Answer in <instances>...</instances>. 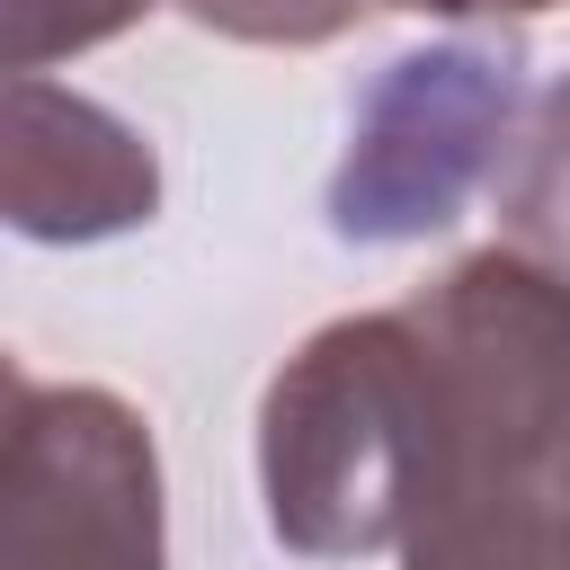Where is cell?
<instances>
[{
    "instance_id": "277c9868",
    "label": "cell",
    "mask_w": 570,
    "mask_h": 570,
    "mask_svg": "<svg viewBox=\"0 0 570 570\" xmlns=\"http://www.w3.org/2000/svg\"><path fill=\"white\" fill-rule=\"evenodd\" d=\"M0 570H169L160 445L134 401L9 365Z\"/></svg>"
},
{
    "instance_id": "7a4b0ae2",
    "label": "cell",
    "mask_w": 570,
    "mask_h": 570,
    "mask_svg": "<svg viewBox=\"0 0 570 570\" xmlns=\"http://www.w3.org/2000/svg\"><path fill=\"white\" fill-rule=\"evenodd\" d=\"M428 481V356L410 312L321 321L258 392L267 525L303 561L401 552Z\"/></svg>"
},
{
    "instance_id": "8992f818",
    "label": "cell",
    "mask_w": 570,
    "mask_h": 570,
    "mask_svg": "<svg viewBox=\"0 0 570 570\" xmlns=\"http://www.w3.org/2000/svg\"><path fill=\"white\" fill-rule=\"evenodd\" d=\"M499 232L517 258H534L570 294V71L517 125V151L499 169Z\"/></svg>"
},
{
    "instance_id": "3957f363",
    "label": "cell",
    "mask_w": 570,
    "mask_h": 570,
    "mask_svg": "<svg viewBox=\"0 0 570 570\" xmlns=\"http://www.w3.org/2000/svg\"><path fill=\"white\" fill-rule=\"evenodd\" d=\"M517 116H525L517 36H454L383 62L330 169V232L365 249L445 232L517 142Z\"/></svg>"
},
{
    "instance_id": "5b68a950",
    "label": "cell",
    "mask_w": 570,
    "mask_h": 570,
    "mask_svg": "<svg viewBox=\"0 0 570 570\" xmlns=\"http://www.w3.org/2000/svg\"><path fill=\"white\" fill-rule=\"evenodd\" d=\"M0 134H9L0 142L9 232H27V240H107V232L151 223L160 160L116 107H98L80 89H53L45 71H9Z\"/></svg>"
},
{
    "instance_id": "52a82bcc",
    "label": "cell",
    "mask_w": 570,
    "mask_h": 570,
    "mask_svg": "<svg viewBox=\"0 0 570 570\" xmlns=\"http://www.w3.org/2000/svg\"><path fill=\"white\" fill-rule=\"evenodd\" d=\"M151 9L160 0H0V18H9V71H45L62 53H89V45L125 36Z\"/></svg>"
},
{
    "instance_id": "6da1fadb",
    "label": "cell",
    "mask_w": 570,
    "mask_h": 570,
    "mask_svg": "<svg viewBox=\"0 0 570 570\" xmlns=\"http://www.w3.org/2000/svg\"><path fill=\"white\" fill-rule=\"evenodd\" d=\"M401 312L428 356V481L401 570H570V294L499 240Z\"/></svg>"
},
{
    "instance_id": "ba28073f",
    "label": "cell",
    "mask_w": 570,
    "mask_h": 570,
    "mask_svg": "<svg viewBox=\"0 0 570 570\" xmlns=\"http://www.w3.org/2000/svg\"><path fill=\"white\" fill-rule=\"evenodd\" d=\"M205 36H232V45H285V53H312V45H338L365 9L383 0H178Z\"/></svg>"
},
{
    "instance_id": "9c48e42d",
    "label": "cell",
    "mask_w": 570,
    "mask_h": 570,
    "mask_svg": "<svg viewBox=\"0 0 570 570\" xmlns=\"http://www.w3.org/2000/svg\"><path fill=\"white\" fill-rule=\"evenodd\" d=\"M383 9H419V18H534L561 0H383Z\"/></svg>"
}]
</instances>
